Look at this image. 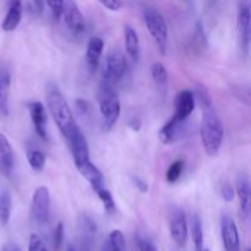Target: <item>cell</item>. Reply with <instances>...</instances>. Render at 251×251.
<instances>
[{"label":"cell","mask_w":251,"mask_h":251,"mask_svg":"<svg viewBox=\"0 0 251 251\" xmlns=\"http://www.w3.org/2000/svg\"><path fill=\"white\" fill-rule=\"evenodd\" d=\"M184 167H185V163H184L183 159H176L173 163L169 166L168 171H167L166 179L167 183L174 184L179 180V178L181 176L184 172Z\"/></svg>","instance_id":"484cf974"},{"label":"cell","mask_w":251,"mask_h":251,"mask_svg":"<svg viewBox=\"0 0 251 251\" xmlns=\"http://www.w3.org/2000/svg\"><path fill=\"white\" fill-rule=\"evenodd\" d=\"M184 123L185 122H181V120H178L174 117H172L159 130V140H161L162 144L171 145L176 142L180 137L181 130L184 127Z\"/></svg>","instance_id":"2e32d148"},{"label":"cell","mask_w":251,"mask_h":251,"mask_svg":"<svg viewBox=\"0 0 251 251\" xmlns=\"http://www.w3.org/2000/svg\"><path fill=\"white\" fill-rule=\"evenodd\" d=\"M203 117L201 122V144L207 156L213 157L220 152L225 136L223 124L218 118L217 113L213 109V105L203 108Z\"/></svg>","instance_id":"7a4b0ae2"},{"label":"cell","mask_w":251,"mask_h":251,"mask_svg":"<svg viewBox=\"0 0 251 251\" xmlns=\"http://www.w3.org/2000/svg\"><path fill=\"white\" fill-rule=\"evenodd\" d=\"M32 2H33L34 7H36V10H38L39 12L43 10V5H44V0H32Z\"/></svg>","instance_id":"74e56055"},{"label":"cell","mask_w":251,"mask_h":251,"mask_svg":"<svg viewBox=\"0 0 251 251\" xmlns=\"http://www.w3.org/2000/svg\"><path fill=\"white\" fill-rule=\"evenodd\" d=\"M10 88H11V74L6 68H0V118L9 115Z\"/></svg>","instance_id":"9a60e30c"},{"label":"cell","mask_w":251,"mask_h":251,"mask_svg":"<svg viewBox=\"0 0 251 251\" xmlns=\"http://www.w3.org/2000/svg\"><path fill=\"white\" fill-rule=\"evenodd\" d=\"M27 159L34 172H42L46 166V154L39 149L27 150Z\"/></svg>","instance_id":"cb8c5ba5"},{"label":"cell","mask_w":251,"mask_h":251,"mask_svg":"<svg viewBox=\"0 0 251 251\" xmlns=\"http://www.w3.org/2000/svg\"><path fill=\"white\" fill-rule=\"evenodd\" d=\"M12 198L9 190L4 189L0 191V225L6 226L11 217Z\"/></svg>","instance_id":"7402d4cb"},{"label":"cell","mask_w":251,"mask_h":251,"mask_svg":"<svg viewBox=\"0 0 251 251\" xmlns=\"http://www.w3.org/2000/svg\"><path fill=\"white\" fill-rule=\"evenodd\" d=\"M22 19V4L21 0H12L9 10L2 20L1 28L5 32H12L17 28Z\"/></svg>","instance_id":"ac0fdd59"},{"label":"cell","mask_w":251,"mask_h":251,"mask_svg":"<svg viewBox=\"0 0 251 251\" xmlns=\"http://www.w3.org/2000/svg\"><path fill=\"white\" fill-rule=\"evenodd\" d=\"M221 193H222V198L226 202H230V201H233V199H234L235 196L234 189H233V186L229 185V184H225Z\"/></svg>","instance_id":"836d02e7"},{"label":"cell","mask_w":251,"mask_h":251,"mask_svg":"<svg viewBox=\"0 0 251 251\" xmlns=\"http://www.w3.org/2000/svg\"><path fill=\"white\" fill-rule=\"evenodd\" d=\"M132 181H134V185L136 186L141 193H147V191H149V185H147L146 181L142 180L141 178H139V176H134V178H132Z\"/></svg>","instance_id":"e575fe53"},{"label":"cell","mask_w":251,"mask_h":251,"mask_svg":"<svg viewBox=\"0 0 251 251\" xmlns=\"http://www.w3.org/2000/svg\"><path fill=\"white\" fill-rule=\"evenodd\" d=\"M100 251H118V250L115 249V248L113 247V245L110 244V243L107 240V242H105L104 244H103L102 250H100Z\"/></svg>","instance_id":"f35d334b"},{"label":"cell","mask_w":251,"mask_h":251,"mask_svg":"<svg viewBox=\"0 0 251 251\" xmlns=\"http://www.w3.org/2000/svg\"><path fill=\"white\" fill-rule=\"evenodd\" d=\"M211 1H216V0H211Z\"/></svg>","instance_id":"b9f144b4"},{"label":"cell","mask_w":251,"mask_h":251,"mask_svg":"<svg viewBox=\"0 0 251 251\" xmlns=\"http://www.w3.org/2000/svg\"><path fill=\"white\" fill-rule=\"evenodd\" d=\"M104 7H107L110 11H118L122 9L123 2L122 0H98Z\"/></svg>","instance_id":"d6a6232c"},{"label":"cell","mask_w":251,"mask_h":251,"mask_svg":"<svg viewBox=\"0 0 251 251\" xmlns=\"http://www.w3.org/2000/svg\"><path fill=\"white\" fill-rule=\"evenodd\" d=\"M235 190H237V195L239 198L240 211L245 217H248L250 213V185L247 176H242V174L238 176Z\"/></svg>","instance_id":"ffe728a7"},{"label":"cell","mask_w":251,"mask_h":251,"mask_svg":"<svg viewBox=\"0 0 251 251\" xmlns=\"http://www.w3.org/2000/svg\"><path fill=\"white\" fill-rule=\"evenodd\" d=\"M137 245L140 251H158L153 243L146 238H137Z\"/></svg>","instance_id":"1f68e13d"},{"label":"cell","mask_w":251,"mask_h":251,"mask_svg":"<svg viewBox=\"0 0 251 251\" xmlns=\"http://www.w3.org/2000/svg\"><path fill=\"white\" fill-rule=\"evenodd\" d=\"M68 251H76L75 249H74V248L73 247H69L68 248Z\"/></svg>","instance_id":"ab89813d"},{"label":"cell","mask_w":251,"mask_h":251,"mask_svg":"<svg viewBox=\"0 0 251 251\" xmlns=\"http://www.w3.org/2000/svg\"><path fill=\"white\" fill-rule=\"evenodd\" d=\"M151 76L154 83L158 86H166L167 82H168V71H167L166 66L162 63H159V61L152 64Z\"/></svg>","instance_id":"d4e9b609"},{"label":"cell","mask_w":251,"mask_h":251,"mask_svg":"<svg viewBox=\"0 0 251 251\" xmlns=\"http://www.w3.org/2000/svg\"><path fill=\"white\" fill-rule=\"evenodd\" d=\"M221 237L226 251H240V238L234 220L229 215L221 217Z\"/></svg>","instance_id":"ba28073f"},{"label":"cell","mask_w":251,"mask_h":251,"mask_svg":"<svg viewBox=\"0 0 251 251\" xmlns=\"http://www.w3.org/2000/svg\"><path fill=\"white\" fill-rule=\"evenodd\" d=\"M76 107H77V109L80 110L81 113H87L88 112V108H90V104H88L87 100H76Z\"/></svg>","instance_id":"d590c367"},{"label":"cell","mask_w":251,"mask_h":251,"mask_svg":"<svg viewBox=\"0 0 251 251\" xmlns=\"http://www.w3.org/2000/svg\"><path fill=\"white\" fill-rule=\"evenodd\" d=\"M100 112L102 115L103 126L107 131L114 127L120 117V100L110 86L104 85L100 92Z\"/></svg>","instance_id":"277c9868"},{"label":"cell","mask_w":251,"mask_h":251,"mask_svg":"<svg viewBox=\"0 0 251 251\" xmlns=\"http://www.w3.org/2000/svg\"><path fill=\"white\" fill-rule=\"evenodd\" d=\"M104 42L100 37H91L86 49V63L91 70H96L103 53Z\"/></svg>","instance_id":"d6986e66"},{"label":"cell","mask_w":251,"mask_h":251,"mask_svg":"<svg viewBox=\"0 0 251 251\" xmlns=\"http://www.w3.org/2000/svg\"><path fill=\"white\" fill-rule=\"evenodd\" d=\"M47 4V6L50 10L51 15L55 20H59L63 14V7H64V1L65 0H44Z\"/></svg>","instance_id":"f1b7e54d"},{"label":"cell","mask_w":251,"mask_h":251,"mask_svg":"<svg viewBox=\"0 0 251 251\" xmlns=\"http://www.w3.org/2000/svg\"><path fill=\"white\" fill-rule=\"evenodd\" d=\"M96 193H97L98 198H100V200L102 201L103 206H104L105 211L107 212H114L115 211V202H114V199H113L112 194H110L109 190H107V189L104 188V186H102V188L97 189V190H95Z\"/></svg>","instance_id":"4316f807"},{"label":"cell","mask_w":251,"mask_h":251,"mask_svg":"<svg viewBox=\"0 0 251 251\" xmlns=\"http://www.w3.org/2000/svg\"><path fill=\"white\" fill-rule=\"evenodd\" d=\"M63 240H64V226H63V223L59 222L53 232L54 249L55 250L60 249L61 244H63Z\"/></svg>","instance_id":"4dcf8cb0"},{"label":"cell","mask_w":251,"mask_h":251,"mask_svg":"<svg viewBox=\"0 0 251 251\" xmlns=\"http://www.w3.org/2000/svg\"><path fill=\"white\" fill-rule=\"evenodd\" d=\"M186 1H189V0H186Z\"/></svg>","instance_id":"7bdbcfd3"},{"label":"cell","mask_w":251,"mask_h":251,"mask_svg":"<svg viewBox=\"0 0 251 251\" xmlns=\"http://www.w3.org/2000/svg\"><path fill=\"white\" fill-rule=\"evenodd\" d=\"M169 232L171 237L179 247H185L186 240H188L189 227L188 221H186L185 213L181 210L174 211L169 221Z\"/></svg>","instance_id":"9c48e42d"},{"label":"cell","mask_w":251,"mask_h":251,"mask_svg":"<svg viewBox=\"0 0 251 251\" xmlns=\"http://www.w3.org/2000/svg\"><path fill=\"white\" fill-rule=\"evenodd\" d=\"M28 251H48L46 243L38 234H31L28 242Z\"/></svg>","instance_id":"f546056e"},{"label":"cell","mask_w":251,"mask_h":251,"mask_svg":"<svg viewBox=\"0 0 251 251\" xmlns=\"http://www.w3.org/2000/svg\"><path fill=\"white\" fill-rule=\"evenodd\" d=\"M46 97L47 107H48L54 123L58 126L61 135L69 141L77 131L78 126L76 125L75 118H74L68 102L55 85H49L47 87Z\"/></svg>","instance_id":"6da1fadb"},{"label":"cell","mask_w":251,"mask_h":251,"mask_svg":"<svg viewBox=\"0 0 251 251\" xmlns=\"http://www.w3.org/2000/svg\"><path fill=\"white\" fill-rule=\"evenodd\" d=\"M126 59L119 49H112L108 53L107 59H105V68H104V85L110 86L122 80L126 71Z\"/></svg>","instance_id":"5b68a950"},{"label":"cell","mask_w":251,"mask_h":251,"mask_svg":"<svg viewBox=\"0 0 251 251\" xmlns=\"http://www.w3.org/2000/svg\"><path fill=\"white\" fill-rule=\"evenodd\" d=\"M202 251H210L208 249H202Z\"/></svg>","instance_id":"60d3db41"},{"label":"cell","mask_w":251,"mask_h":251,"mask_svg":"<svg viewBox=\"0 0 251 251\" xmlns=\"http://www.w3.org/2000/svg\"><path fill=\"white\" fill-rule=\"evenodd\" d=\"M28 108L29 117H31L32 124H33L34 130L38 134L41 139L47 140L48 134H47V122H48V117H47L46 108H44L43 103L34 100V102H29L27 104Z\"/></svg>","instance_id":"8fae6325"},{"label":"cell","mask_w":251,"mask_h":251,"mask_svg":"<svg viewBox=\"0 0 251 251\" xmlns=\"http://www.w3.org/2000/svg\"><path fill=\"white\" fill-rule=\"evenodd\" d=\"M190 233L191 238H193L194 245H195L196 251H202L203 249V232H202V225L198 216H193L190 222Z\"/></svg>","instance_id":"603a6c76"},{"label":"cell","mask_w":251,"mask_h":251,"mask_svg":"<svg viewBox=\"0 0 251 251\" xmlns=\"http://www.w3.org/2000/svg\"><path fill=\"white\" fill-rule=\"evenodd\" d=\"M195 109V96L191 91L183 90L176 95L174 100V115L176 119L186 122Z\"/></svg>","instance_id":"30bf717a"},{"label":"cell","mask_w":251,"mask_h":251,"mask_svg":"<svg viewBox=\"0 0 251 251\" xmlns=\"http://www.w3.org/2000/svg\"><path fill=\"white\" fill-rule=\"evenodd\" d=\"M76 168L80 172L81 176L91 184L93 190H97V189L104 186V179H103L102 173H100V169L91 162V159L77 164Z\"/></svg>","instance_id":"5bb4252c"},{"label":"cell","mask_w":251,"mask_h":251,"mask_svg":"<svg viewBox=\"0 0 251 251\" xmlns=\"http://www.w3.org/2000/svg\"><path fill=\"white\" fill-rule=\"evenodd\" d=\"M144 20L147 31L153 38L159 53L166 54L168 44V26L163 15L153 7H146L144 11Z\"/></svg>","instance_id":"3957f363"},{"label":"cell","mask_w":251,"mask_h":251,"mask_svg":"<svg viewBox=\"0 0 251 251\" xmlns=\"http://www.w3.org/2000/svg\"><path fill=\"white\" fill-rule=\"evenodd\" d=\"M108 242L113 245L118 251H126V245H125V239L123 233L119 229L112 230L108 237Z\"/></svg>","instance_id":"83f0119b"},{"label":"cell","mask_w":251,"mask_h":251,"mask_svg":"<svg viewBox=\"0 0 251 251\" xmlns=\"http://www.w3.org/2000/svg\"><path fill=\"white\" fill-rule=\"evenodd\" d=\"M237 26L242 47L248 49L250 43V10L248 5H242V6L239 7Z\"/></svg>","instance_id":"e0dca14e"},{"label":"cell","mask_w":251,"mask_h":251,"mask_svg":"<svg viewBox=\"0 0 251 251\" xmlns=\"http://www.w3.org/2000/svg\"><path fill=\"white\" fill-rule=\"evenodd\" d=\"M61 16L64 17L68 28L73 32L74 34H82L86 31V21L81 12L80 7L74 0H65L64 1L63 14Z\"/></svg>","instance_id":"52a82bcc"},{"label":"cell","mask_w":251,"mask_h":251,"mask_svg":"<svg viewBox=\"0 0 251 251\" xmlns=\"http://www.w3.org/2000/svg\"><path fill=\"white\" fill-rule=\"evenodd\" d=\"M14 166L15 158L11 144L4 134H0V172L4 176H10L14 171Z\"/></svg>","instance_id":"4fadbf2b"},{"label":"cell","mask_w":251,"mask_h":251,"mask_svg":"<svg viewBox=\"0 0 251 251\" xmlns=\"http://www.w3.org/2000/svg\"><path fill=\"white\" fill-rule=\"evenodd\" d=\"M50 212V194L46 186H38L32 196L31 215L38 225H44L49 220Z\"/></svg>","instance_id":"8992f818"},{"label":"cell","mask_w":251,"mask_h":251,"mask_svg":"<svg viewBox=\"0 0 251 251\" xmlns=\"http://www.w3.org/2000/svg\"><path fill=\"white\" fill-rule=\"evenodd\" d=\"M124 37H125V49L126 53L135 63H137L140 59V41L137 32L134 27L126 25L124 28Z\"/></svg>","instance_id":"44dd1931"},{"label":"cell","mask_w":251,"mask_h":251,"mask_svg":"<svg viewBox=\"0 0 251 251\" xmlns=\"http://www.w3.org/2000/svg\"><path fill=\"white\" fill-rule=\"evenodd\" d=\"M248 251H250V250H248Z\"/></svg>","instance_id":"ee69618b"},{"label":"cell","mask_w":251,"mask_h":251,"mask_svg":"<svg viewBox=\"0 0 251 251\" xmlns=\"http://www.w3.org/2000/svg\"><path fill=\"white\" fill-rule=\"evenodd\" d=\"M69 144H70L71 152H73L75 166L91 159L87 141H86V137L83 136L82 131H81L80 129H78L77 131L75 132V135L69 140Z\"/></svg>","instance_id":"7c38bea8"},{"label":"cell","mask_w":251,"mask_h":251,"mask_svg":"<svg viewBox=\"0 0 251 251\" xmlns=\"http://www.w3.org/2000/svg\"><path fill=\"white\" fill-rule=\"evenodd\" d=\"M2 251H22V250L21 248H20L17 244H15V243H7V244H5L4 248H2Z\"/></svg>","instance_id":"8d00e7d4"}]
</instances>
